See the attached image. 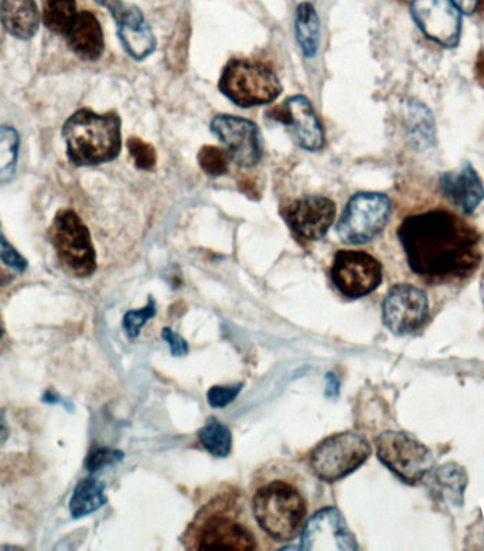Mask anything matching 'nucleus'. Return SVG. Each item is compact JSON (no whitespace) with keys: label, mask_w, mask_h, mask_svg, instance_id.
<instances>
[{"label":"nucleus","mask_w":484,"mask_h":551,"mask_svg":"<svg viewBox=\"0 0 484 551\" xmlns=\"http://www.w3.org/2000/svg\"><path fill=\"white\" fill-rule=\"evenodd\" d=\"M201 169L207 173V175L223 176L228 172V163H230V156L224 151V149L217 148V146H203L200 149L199 155H197Z\"/></svg>","instance_id":"cd10ccee"},{"label":"nucleus","mask_w":484,"mask_h":551,"mask_svg":"<svg viewBox=\"0 0 484 551\" xmlns=\"http://www.w3.org/2000/svg\"><path fill=\"white\" fill-rule=\"evenodd\" d=\"M397 236L411 271L429 282L465 280L482 263L480 234L448 210L407 217Z\"/></svg>","instance_id":"f257e3e1"},{"label":"nucleus","mask_w":484,"mask_h":551,"mask_svg":"<svg viewBox=\"0 0 484 551\" xmlns=\"http://www.w3.org/2000/svg\"><path fill=\"white\" fill-rule=\"evenodd\" d=\"M129 153L134 159L136 168L151 170L156 165V152L152 145L146 144L139 138H131L128 141Z\"/></svg>","instance_id":"7c9ffc66"},{"label":"nucleus","mask_w":484,"mask_h":551,"mask_svg":"<svg viewBox=\"0 0 484 551\" xmlns=\"http://www.w3.org/2000/svg\"><path fill=\"white\" fill-rule=\"evenodd\" d=\"M452 2L463 15H473L479 9V0H452Z\"/></svg>","instance_id":"e433bc0d"},{"label":"nucleus","mask_w":484,"mask_h":551,"mask_svg":"<svg viewBox=\"0 0 484 551\" xmlns=\"http://www.w3.org/2000/svg\"><path fill=\"white\" fill-rule=\"evenodd\" d=\"M286 224L296 237L318 241L326 236L336 217V204L323 196H305L295 200L282 212Z\"/></svg>","instance_id":"2eb2a0df"},{"label":"nucleus","mask_w":484,"mask_h":551,"mask_svg":"<svg viewBox=\"0 0 484 551\" xmlns=\"http://www.w3.org/2000/svg\"><path fill=\"white\" fill-rule=\"evenodd\" d=\"M211 132L226 146L231 161L240 168H254L262 159L261 132L250 119L235 115H217L210 124Z\"/></svg>","instance_id":"f8f14e48"},{"label":"nucleus","mask_w":484,"mask_h":551,"mask_svg":"<svg viewBox=\"0 0 484 551\" xmlns=\"http://www.w3.org/2000/svg\"><path fill=\"white\" fill-rule=\"evenodd\" d=\"M429 301L421 288L397 284L390 288L383 301V323L395 336L417 332L428 321Z\"/></svg>","instance_id":"9d476101"},{"label":"nucleus","mask_w":484,"mask_h":551,"mask_svg":"<svg viewBox=\"0 0 484 551\" xmlns=\"http://www.w3.org/2000/svg\"><path fill=\"white\" fill-rule=\"evenodd\" d=\"M390 216L391 200L383 193H357L344 207L337 236L351 246L370 243L385 229Z\"/></svg>","instance_id":"1a4fd4ad"},{"label":"nucleus","mask_w":484,"mask_h":551,"mask_svg":"<svg viewBox=\"0 0 484 551\" xmlns=\"http://www.w3.org/2000/svg\"><path fill=\"white\" fill-rule=\"evenodd\" d=\"M468 472L458 464H445L435 469L429 478V493L441 506L459 509L463 506Z\"/></svg>","instance_id":"aec40b11"},{"label":"nucleus","mask_w":484,"mask_h":551,"mask_svg":"<svg viewBox=\"0 0 484 551\" xmlns=\"http://www.w3.org/2000/svg\"><path fill=\"white\" fill-rule=\"evenodd\" d=\"M10 428L8 420H6L5 411L0 410V447L6 444L9 440Z\"/></svg>","instance_id":"4c0bfd02"},{"label":"nucleus","mask_w":484,"mask_h":551,"mask_svg":"<svg viewBox=\"0 0 484 551\" xmlns=\"http://www.w3.org/2000/svg\"><path fill=\"white\" fill-rule=\"evenodd\" d=\"M67 156L76 166H97L114 161L121 153V118L117 112H74L63 125Z\"/></svg>","instance_id":"20e7f679"},{"label":"nucleus","mask_w":484,"mask_h":551,"mask_svg":"<svg viewBox=\"0 0 484 551\" xmlns=\"http://www.w3.org/2000/svg\"><path fill=\"white\" fill-rule=\"evenodd\" d=\"M241 389L242 384L227 387L216 386L213 387V389H210L209 394H207V400H209L211 407L223 408L228 406V404L233 403L235 397L240 394Z\"/></svg>","instance_id":"473e14b6"},{"label":"nucleus","mask_w":484,"mask_h":551,"mask_svg":"<svg viewBox=\"0 0 484 551\" xmlns=\"http://www.w3.org/2000/svg\"><path fill=\"white\" fill-rule=\"evenodd\" d=\"M439 189L466 216L475 213L484 200V186L476 169L466 162L456 172L443 173L439 178Z\"/></svg>","instance_id":"f3484780"},{"label":"nucleus","mask_w":484,"mask_h":551,"mask_svg":"<svg viewBox=\"0 0 484 551\" xmlns=\"http://www.w3.org/2000/svg\"><path fill=\"white\" fill-rule=\"evenodd\" d=\"M43 403L51 404V406H64V407H73L68 404V400L64 399L61 394L57 393L54 390H47L42 397Z\"/></svg>","instance_id":"c9c22d12"},{"label":"nucleus","mask_w":484,"mask_h":551,"mask_svg":"<svg viewBox=\"0 0 484 551\" xmlns=\"http://www.w3.org/2000/svg\"><path fill=\"white\" fill-rule=\"evenodd\" d=\"M60 267L74 278H88L97 271V253L91 233L73 210H61L49 229Z\"/></svg>","instance_id":"39448f33"},{"label":"nucleus","mask_w":484,"mask_h":551,"mask_svg":"<svg viewBox=\"0 0 484 551\" xmlns=\"http://www.w3.org/2000/svg\"><path fill=\"white\" fill-rule=\"evenodd\" d=\"M5 335V325H3L2 316H0V339Z\"/></svg>","instance_id":"a19ab883"},{"label":"nucleus","mask_w":484,"mask_h":551,"mask_svg":"<svg viewBox=\"0 0 484 551\" xmlns=\"http://www.w3.org/2000/svg\"><path fill=\"white\" fill-rule=\"evenodd\" d=\"M268 117L289 127L296 144L306 151H320L325 145L322 122L305 95H293L284 104L272 108Z\"/></svg>","instance_id":"4468645a"},{"label":"nucleus","mask_w":484,"mask_h":551,"mask_svg":"<svg viewBox=\"0 0 484 551\" xmlns=\"http://www.w3.org/2000/svg\"><path fill=\"white\" fill-rule=\"evenodd\" d=\"M95 2H97L98 5H101L102 8L108 9L115 20H117L126 9L124 0H95Z\"/></svg>","instance_id":"f704fd0d"},{"label":"nucleus","mask_w":484,"mask_h":551,"mask_svg":"<svg viewBox=\"0 0 484 551\" xmlns=\"http://www.w3.org/2000/svg\"><path fill=\"white\" fill-rule=\"evenodd\" d=\"M221 93L241 108L274 102L282 84L272 68L258 61L234 59L224 67L218 83Z\"/></svg>","instance_id":"423d86ee"},{"label":"nucleus","mask_w":484,"mask_h":551,"mask_svg":"<svg viewBox=\"0 0 484 551\" xmlns=\"http://www.w3.org/2000/svg\"><path fill=\"white\" fill-rule=\"evenodd\" d=\"M64 36L68 47L81 60L97 61L104 53V33L97 17L91 12L78 13Z\"/></svg>","instance_id":"6ab92c4d"},{"label":"nucleus","mask_w":484,"mask_h":551,"mask_svg":"<svg viewBox=\"0 0 484 551\" xmlns=\"http://www.w3.org/2000/svg\"><path fill=\"white\" fill-rule=\"evenodd\" d=\"M77 15L76 0H44L43 22L50 32L64 36Z\"/></svg>","instance_id":"393cba45"},{"label":"nucleus","mask_w":484,"mask_h":551,"mask_svg":"<svg viewBox=\"0 0 484 551\" xmlns=\"http://www.w3.org/2000/svg\"><path fill=\"white\" fill-rule=\"evenodd\" d=\"M122 458H124V454L121 451L105 447L94 448L85 459V469L90 474H95V472L101 471L105 467L118 464L119 461H122Z\"/></svg>","instance_id":"c85d7f7f"},{"label":"nucleus","mask_w":484,"mask_h":551,"mask_svg":"<svg viewBox=\"0 0 484 551\" xmlns=\"http://www.w3.org/2000/svg\"><path fill=\"white\" fill-rule=\"evenodd\" d=\"M377 457L407 485L421 484L431 474L434 457L426 445L404 431H384L377 438Z\"/></svg>","instance_id":"6e6552de"},{"label":"nucleus","mask_w":484,"mask_h":551,"mask_svg":"<svg viewBox=\"0 0 484 551\" xmlns=\"http://www.w3.org/2000/svg\"><path fill=\"white\" fill-rule=\"evenodd\" d=\"M295 32L303 56L315 57L320 44V20L312 3L303 2L296 8Z\"/></svg>","instance_id":"b1692460"},{"label":"nucleus","mask_w":484,"mask_h":551,"mask_svg":"<svg viewBox=\"0 0 484 551\" xmlns=\"http://www.w3.org/2000/svg\"><path fill=\"white\" fill-rule=\"evenodd\" d=\"M302 550H359L342 513L334 508L319 510L302 529Z\"/></svg>","instance_id":"dca6fc26"},{"label":"nucleus","mask_w":484,"mask_h":551,"mask_svg":"<svg viewBox=\"0 0 484 551\" xmlns=\"http://www.w3.org/2000/svg\"><path fill=\"white\" fill-rule=\"evenodd\" d=\"M105 503H107V495H105L104 482L90 476L78 482L68 509H70L71 518L83 519L97 512Z\"/></svg>","instance_id":"5701e85b"},{"label":"nucleus","mask_w":484,"mask_h":551,"mask_svg":"<svg viewBox=\"0 0 484 551\" xmlns=\"http://www.w3.org/2000/svg\"><path fill=\"white\" fill-rule=\"evenodd\" d=\"M0 22L10 36L30 40L40 27V13L34 0H2Z\"/></svg>","instance_id":"412c9836"},{"label":"nucleus","mask_w":484,"mask_h":551,"mask_svg":"<svg viewBox=\"0 0 484 551\" xmlns=\"http://www.w3.org/2000/svg\"><path fill=\"white\" fill-rule=\"evenodd\" d=\"M332 280L344 297L363 298L380 287L383 267L364 251H339L334 257Z\"/></svg>","instance_id":"9b49d317"},{"label":"nucleus","mask_w":484,"mask_h":551,"mask_svg":"<svg viewBox=\"0 0 484 551\" xmlns=\"http://www.w3.org/2000/svg\"><path fill=\"white\" fill-rule=\"evenodd\" d=\"M405 127L412 146L418 151H426L435 145V118L425 104L408 100L405 104Z\"/></svg>","instance_id":"4be33fe9"},{"label":"nucleus","mask_w":484,"mask_h":551,"mask_svg":"<svg viewBox=\"0 0 484 551\" xmlns=\"http://www.w3.org/2000/svg\"><path fill=\"white\" fill-rule=\"evenodd\" d=\"M411 15L421 32L446 49H455L462 36V12L452 0H412Z\"/></svg>","instance_id":"ddd939ff"},{"label":"nucleus","mask_w":484,"mask_h":551,"mask_svg":"<svg viewBox=\"0 0 484 551\" xmlns=\"http://www.w3.org/2000/svg\"><path fill=\"white\" fill-rule=\"evenodd\" d=\"M475 76L477 83L484 88V50L480 51L476 57L475 63Z\"/></svg>","instance_id":"58836bf2"},{"label":"nucleus","mask_w":484,"mask_h":551,"mask_svg":"<svg viewBox=\"0 0 484 551\" xmlns=\"http://www.w3.org/2000/svg\"><path fill=\"white\" fill-rule=\"evenodd\" d=\"M371 447L360 434L340 433L320 442L310 452L309 467L325 482H336L353 474L370 458Z\"/></svg>","instance_id":"0eeeda50"},{"label":"nucleus","mask_w":484,"mask_h":551,"mask_svg":"<svg viewBox=\"0 0 484 551\" xmlns=\"http://www.w3.org/2000/svg\"><path fill=\"white\" fill-rule=\"evenodd\" d=\"M251 510L269 539H295L309 515V493L302 475L291 465H265L254 478Z\"/></svg>","instance_id":"f03ea898"},{"label":"nucleus","mask_w":484,"mask_h":551,"mask_svg":"<svg viewBox=\"0 0 484 551\" xmlns=\"http://www.w3.org/2000/svg\"><path fill=\"white\" fill-rule=\"evenodd\" d=\"M155 314L156 306L152 297L149 298L148 305H146L145 308L139 309V311H129L128 314L125 315L124 322H122L126 335L132 339L136 338L143 326H145V323L153 318Z\"/></svg>","instance_id":"c756f323"},{"label":"nucleus","mask_w":484,"mask_h":551,"mask_svg":"<svg viewBox=\"0 0 484 551\" xmlns=\"http://www.w3.org/2000/svg\"><path fill=\"white\" fill-rule=\"evenodd\" d=\"M115 22L118 25L119 40L132 59L141 61L151 56L156 49L155 34L141 9L136 6L126 8Z\"/></svg>","instance_id":"a211bd4d"},{"label":"nucleus","mask_w":484,"mask_h":551,"mask_svg":"<svg viewBox=\"0 0 484 551\" xmlns=\"http://www.w3.org/2000/svg\"><path fill=\"white\" fill-rule=\"evenodd\" d=\"M0 261L19 274H23L29 267L26 258L9 243L8 238L3 234L2 227H0Z\"/></svg>","instance_id":"2f4dec72"},{"label":"nucleus","mask_w":484,"mask_h":551,"mask_svg":"<svg viewBox=\"0 0 484 551\" xmlns=\"http://www.w3.org/2000/svg\"><path fill=\"white\" fill-rule=\"evenodd\" d=\"M20 138L15 128L0 127V183H8L16 173Z\"/></svg>","instance_id":"bb28decb"},{"label":"nucleus","mask_w":484,"mask_h":551,"mask_svg":"<svg viewBox=\"0 0 484 551\" xmlns=\"http://www.w3.org/2000/svg\"><path fill=\"white\" fill-rule=\"evenodd\" d=\"M162 338L169 343L173 356H184L189 352V346H187L186 340H184L179 333L173 332L172 329H163Z\"/></svg>","instance_id":"72a5a7b5"},{"label":"nucleus","mask_w":484,"mask_h":551,"mask_svg":"<svg viewBox=\"0 0 484 551\" xmlns=\"http://www.w3.org/2000/svg\"><path fill=\"white\" fill-rule=\"evenodd\" d=\"M254 520L244 496L235 489H228L199 510L187 527L184 547L200 551L262 549L258 525Z\"/></svg>","instance_id":"7ed1b4c3"},{"label":"nucleus","mask_w":484,"mask_h":551,"mask_svg":"<svg viewBox=\"0 0 484 551\" xmlns=\"http://www.w3.org/2000/svg\"><path fill=\"white\" fill-rule=\"evenodd\" d=\"M2 550H22V547H15V546H2L0 547Z\"/></svg>","instance_id":"79ce46f5"},{"label":"nucleus","mask_w":484,"mask_h":551,"mask_svg":"<svg viewBox=\"0 0 484 551\" xmlns=\"http://www.w3.org/2000/svg\"><path fill=\"white\" fill-rule=\"evenodd\" d=\"M240 189L241 192H244L245 195L248 197H251V199H259V192L257 190V186H255V183H252L251 180L244 179L242 182H240Z\"/></svg>","instance_id":"ea45409f"},{"label":"nucleus","mask_w":484,"mask_h":551,"mask_svg":"<svg viewBox=\"0 0 484 551\" xmlns=\"http://www.w3.org/2000/svg\"><path fill=\"white\" fill-rule=\"evenodd\" d=\"M199 440L204 450L218 458H226L233 448V435L226 425L221 424L216 418H210L201 428Z\"/></svg>","instance_id":"a878e982"}]
</instances>
